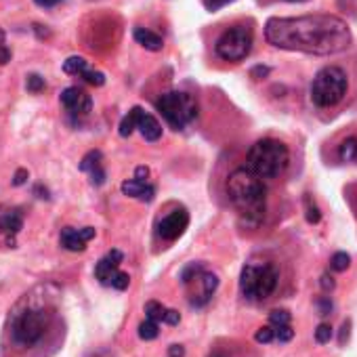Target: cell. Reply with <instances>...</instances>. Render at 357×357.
<instances>
[{
    "label": "cell",
    "mask_w": 357,
    "mask_h": 357,
    "mask_svg": "<svg viewBox=\"0 0 357 357\" xmlns=\"http://www.w3.org/2000/svg\"><path fill=\"white\" fill-rule=\"evenodd\" d=\"M269 45L307 55H336L351 45L349 26L334 15L271 17L265 26Z\"/></svg>",
    "instance_id": "6da1fadb"
},
{
    "label": "cell",
    "mask_w": 357,
    "mask_h": 357,
    "mask_svg": "<svg viewBox=\"0 0 357 357\" xmlns=\"http://www.w3.org/2000/svg\"><path fill=\"white\" fill-rule=\"evenodd\" d=\"M227 196L248 225H259L263 221L267 208V188L263 183V178H259L246 166L236 168L229 174Z\"/></svg>",
    "instance_id": "7a4b0ae2"
},
{
    "label": "cell",
    "mask_w": 357,
    "mask_h": 357,
    "mask_svg": "<svg viewBox=\"0 0 357 357\" xmlns=\"http://www.w3.org/2000/svg\"><path fill=\"white\" fill-rule=\"evenodd\" d=\"M290 162L288 147L278 139H261L257 141L246 158V168L255 172L259 178H275L280 176Z\"/></svg>",
    "instance_id": "3957f363"
},
{
    "label": "cell",
    "mask_w": 357,
    "mask_h": 357,
    "mask_svg": "<svg viewBox=\"0 0 357 357\" xmlns=\"http://www.w3.org/2000/svg\"><path fill=\"white\" fill-rule=\"evenodd\" d=\"M280 271L269 261H250L240 275V290L248 301H265L278 288Z\"/></svg>",
    "instance_id": "277c9868"
},
{
    "label": "cell",
    "mask_w": 357,
    "mask_h": 357,
    "mask_svg": "<svg viewBox=\"0 0 357 357\" xmlns=\"http://www.w3.org/2000/svg\"><path fill=\"white\" fill-rule=\"evenodd\" d=\"M155 107L174 130H183L188 124H192L198 118L196 99L192 95H188V93H181V91L164 93L158 99Z\"/></svg>",
    "instance_id": "5b68a950"
},
{
    "label": "cell",
    "mask_w": 357,
    "mask_h": 357,
    "mask_svg": "<svg viewBox=\"0 0 357 357\" xmlns=\"http://www.w3.org/2000/svg\"><path fill=\"white\" fill-rule=\"evenodd\" d=\"M347 93V74L340 68L328 66L317 72L311 84V101L317 107L336 105Z\"/></svg>",
    "instance_id": "8992f818"
},
{
    "label": "cell",
    "mask_w": 357,
    "mask_h": 357,
    "mask_svg": "<svg viewBox=\"0 0 357 357\" xmlns=\"http://www.w3.org/2000/svg\"><path fill=\"white\" fill-rule=\"evenodd\" d=\"M252 30L246 26H234L217 40V55L225 61H242L252 51Z\"/></svg>",
    "instance_id": "52a82bcc"
},
{
    "label": "cell",
    "mask_w": 357,
    "mask_h": 357,
    "mask_svg": "<svg viewBox=\"0 0 357 357\" xmlns=\"http://www.w3.org/2000/svg\"><path fill=\"white\" fill-rule=\"evenodd\" d=\"M45 328H47L45 311H24L22 315L15 317L11 334L20 347H32L34 342H38L43 338Z\"/></svg>",
    "instance_id": "ba28073f"
},
{
    "label": "cell",
    "mask_w": 357,
    "mask_h": 357,
    "mask_svg": "<svg viewBox=\"0 0 357 357\" xmlns=\"http://www.w3.org/2000/svg\"><path fill=\"white\" fill-rule=\"evenodd\" d=\"M188 225H190V215H188V211L176 208V211H172L170 215H166V217L158 223V236H160L162 240H166V242H174V240H178V238H181V236L185 234Z\"/></svg>",
    "instance_id": "9c48e42d"
},
{
    "label": "cell",
    "mask_w": 357,
    "mask_h": 357,
    "mask_svg": "<svg viewBox=\"0 0 357 357\" xmlns=\"http://www.w3.org/2000/svg\"><path fill=\"white\" fill-rule=\"evenodd\" d=\"M59 99H61V105H63L70 114H74V116H86V114L91 112V107H93L91 97H89L84 91L76 89V86L66 89V91L61 93Z\"/></svg>",
    "instance_id": "30bf717a"
},
{
    "label": "cell",
    "mask_w": 357,
    "mask_h": 357,
    "mask_svg": "<svg viewBox=\"0 0 357 357\" xmlns=\"http://www.w3.org/2000/svg\"><path fill=\"white\" fill-rule=\"evenodd\" d=\"M122 252L120 250H112V252H107L99 263H97V267H95V275H97V280L103 284V286H112V280H114V275L118 273V265L122 263Z\"/></svg>",
    "instance_id": "8fae6325"
},
{
    "label": "cell",
    "mask_w": 357,
    "mask_h": 357,
    "mask_svg": "<svg viewBox=\"0 0 357 357\" xmlns=\"http://www.w3.org/2000/svg\"><path fill=\"white\" fill-rule=\"evenodd\" d=\"M135 114H137V128L143 135V139L145 141H158L162 137V124L139 105L135 107Z\"/></svg>",
    "instance_id": "7c38bea8"
},
{
    "label": "cell",
    "mask_w": 357,
    "mask_h": 357,
    "mask_svg": "<svg viewBox=\"0 0 357 357\" xmlns=\"http://www.w3.org/2000/svg\"><path fill=\"white\" fill-rule=\"evenodd\" d=\"M196 280H198V284H200V292H196V294L192 296V305L202 307V305H206V303L213 298V294H215V290H217V286H219V278H217L215 273L202 271Z\"/></svg>",
    "instance_id": "4fadbf2b"
},
{
    "label": "cell",
    "mask_w": 357,
    "mask_h": 357,
    "mask_svg": "<svg viewBox=\"0 0 357 357\" xmlns=\"http://www.w3.org/2000/svg\"><path fill=\"white\" fill-rule=\"evenodd\" d=\"M122 194L128 196V198H137L141 202H151L153 196H155V190L151 185H145L141 181H135V178H130V181L122 183Z\"/></svg>",
    "instance_id": "5bb4252c"
},
{
    "label": "cell",
    "mask_w": 357,
    "mask_h": 357,
    "mask_svg": "<svg viewBox=\"0 0 357 357\" xmlns=\"http://www.w3.org/2000/svg\"><path fill=\"white\" fill-rule=\"evenodd\" d=\"M59 242L66 250L70 252H82L86 248V240L82 238L80 229H74V227H66L61 229V236H59Z\"/></svg>",
    "instance_id": "9a60e30c"
},
{
    "label": "cell",
    "mask_w": 357,
    "mask_h": 357,
    "mask_svg": "<svg viewBox=\"0 0 357 357\" xmlns=\"http://www.w3.org/2000/svg\"><path fill=\"white\" fill-rule=\"evenodd\" d=\"M135 40L143 47V49H147V51H160L162 49V38L155 34V32H151V30H145V28H137L135 30Z\"/></svg>",
    "instance_id": "2e32d148"
},
{
    "label": "cell",
    "mask_w": 357,
    "mask_h": 357,
    "mask_svg": "<svg viewBox=\"0 0 357 357\" xmlns=\"http://www.w3.org/2000/svg\"><path fill=\"white\" fill-rule=\"evenodd\" d=\"M3 227H5V231H9L11 236L20 234L22 227H24V215H22V211H20V208L7 211V213L3 215Z\"/></svg>",
    "instance_id": "e0dca14e"
},
{
    "label": "cell",
    "mask_w": 357,
    "mask_h": 357,
    "mask_svg": "<svg viewBox=\"0 0 357 357\" xmlns=\"http://www.w3.org/2000/svg\"><path fill=\"white\" fill-rule=\"evenodd\" d=\"M338 158L342 162H357V137H349L338 145Z\"/></svg>",
    "instance_id": "ac0fdd59"
},
{
    "label": "cell",
    "mask_w": 357,
    "mask_h": 357,
    "mask_svg": "<svg viewBox=\"0 0 357 357\" xmlns=\"http://www.w3.org/2000/svg\"><path fill=\"white\" fill-rule=\"evenodd\" d=\"M86 70H89V63H86L84 57H70V59L63 63V72L70 74V76H82Z\"/></svg>",
    "instance_id": "d6986e66"
},
{
    "label": "cell",
    "mask_w": 357,
    "mask_h": 357,
    "mask_svg": "<svg viewBox=\"0 0 357 357\" xmlns=\"http://www.w3.org/2000/svg\"><path fill=\"white\" fill-rule=\"evenodd\" d=\"M101 151H97V149H93V151H89L84 158H82V162H80V170L82 172H91V170H95V168H99L101 166Z\"/></svg>",
    "instance_id": "ffe728a7"
},
{
    "label": "cell",
    "mask_w": 357,
    "mask_h": 357,
    "mask_svg": "<svg viewBox=\"0 0 357 357\" xmlns=\"http://www.w3.org/2000/svg\"><path fill=\"white\" fill-rule=\"evenodd\" d=\"M145 315H147V319H151V321L160 324V321H164L166 307H162L158 301H149V303L145 305Z\"/></svg>",
    "instance_id": "44dd1931"
},
{
    "label": "cell",
    "mask_w": 357,
    "mask_h": 357,
    "mask_svg": "<svg viewBox=\"0 0 357 357\" xmlns=\"http://www.w3.org/2000/svg\"><path fill=\"white\" fill-rule=\"evenodd\" d=\"M135 128H137V114H135V107H132V109L122 118V122H120V137H130Z\"/></svg>",
    "instance_id": "7402d4cb"
},
{
    "label": "cell",
    "mask_w": 357,
    "mask_h": 357,
    "mask_svg": "<svg viewBox=\"0 0 357 357\" xmlns=\"http://www.w3.org/2000/svg\"><path fill=\"white\" fill-rule=\"evenodd\" d=\"M158 334H160V328H158V324L151 321V319H145V321L139 326V336H141L143 340H153V338H158Z\"/></svg>",
    "instance_id": "603a6c76"
},
{
    "label": "cell",
    "mask_w": 357,
    "mask_h": 357,
    "mask_svg": "<svg viewBox=\"0 0 357 357\" xmlns=\"http://www.w3.org/2000/svg\"><path fill=\"white\" fill-rule=\"evenodd\" d=\"M204 269H202V265L200 263H190L183 271H181V282L185 284V286H190L200 273H202Z\"/></svg>",
    "instance_id": "cb8c5ba5"
},
{
    "label": "cell",
    "mask_w": 357,
    "mask_h": 357,
    "mask_svg": "<svg viewBox=\"0 0 357 357\" xmlns=\"http://www.w3.org/2000/svg\"><path fill=\"white\" fill-rule=\"evenodd\" d=\"M349 265H351V259H349L347 252H336V255L332 257V261H330V267H332L334 271H347Z\"/></svg>",
    "instance_id": "d4e9b609"
},
{
    "label": "cell",
    "mask_w": 357,
    "mask_h": 357,
    "mask_svg": "<svg viewBox=\"0 0 357 357\" xmlns=\"http://www.w3.org/2000/svg\"><path fill=\"white\" fill-rule=\"evenodd\" d=\"M45 86H47V82H45V78L40 74H30L28 80H26V89L30 93H40V91H45Z\"/></svg>",
    "instance_id": "484cf974"
},
{
    "label": "cell",
    "mask_w": 357,
    "mask_h": 357,
    "mask_svg": "<svg viewBox=\"0 0 357 357\" xmlns=\"http://www.w3.org/2000/svg\"><path fill=\"white\" fill-rule=\"evenodd\" d=\"M80 78H84L93 86H103L105 84V74L103 72H97V70H86Z\"/></svg>",
    "instance_id": "4316f807"
},
{
    "label": "cell",
    "mask_w": 357,
    "mask_h": 357,
    "mask_svg": "<svg viewBox=\"0 0 357 357\" xmlns=\"http://www.w3.org/2000/svg\"><path fill=\"white\" fill-rule=\"evenodd\" d=\"M269 321L273 326H286V324H290V313L286 309H273L269 313Z\"/></svg>",
    "instance_id": "83f0119b"
},
{
    "label": "cell",
    "mask_w": 357,
    "mask_h": 357,
    "mask_svg": "<svg viewBox=\"0 0 357 357\" xmlns=\"http://www.w3.org/2000/svg\"><path fill=\"white\" fill-rule=\"evenodd\" d=\"M255 340H257V342H261V344H267V342L275 340V330H273L271 326H263V328H259V330H257Z\"/></svg>",
    "instance_id": "f1b7e54d"
},
{
    "label": "cell",
    "mask_w": 357,
    "mask_h": 357,
    "mask_svg": "<svg viewBox=\"0 0 357 357\" xmlns=\"http://www.w3.org/2000/svg\"><path fill=\"white\" fill-rule=\"evenodd\" d=\"M273 330H275V340H280V342H290L292 336H294V330L290 328V324H286V326H273Z\"/></svg>",
    "instance_id": "f546056e"
},
{
    "label": "cell",
    "mask_w": 357,
    "mask_h": 357,
    "mask_svg": "<svg viewBox=\"0 0 357 357\" xmlns=\"http://www.w3.org/2000/svg\"><path fill=\"white\" fill-rule=\"evenodd\" d=\"M330 338H332V328L328 324H319L315 330V340L319 344H326V342H330Z\"/></svg>",
    "instance_id": "4dcf8cb0"
},
{
    "label": "cell",
    "mask_w": 357,
    "mask_h": 357,
    "mask_svg": "<svg viewBox=\"0 0 357 357\" xmlns=\"http://www.w3.org/2000/svg\"><path fill=\"white\" fill-rule=\"evenodd\" d=\"M305 208H307V221H309V223H313V225H315V223H319V219H321L319 208H317L309 198L305 200Z\"/></svg>",
    "instance_id": "1f68e13d"
},
{
    "label": "cell",
    "mask_w": 357,
    "mask_h": 357,
    "mask_svg": "<svg viewBox=\"0 0 357 357\" xmlns=\"http://www.w3.org/2000/svg\"><path fill=\"white\" fill-rule=\"evenodd\" d=\"M128 284H130V278H128V273H124V271H118V273L114 275V280H112V286H114L116 290H126Z\"/></svg>",
    "instance_id": "d6a6232c"
},
{
    "label": "cell",
    "mask_w": 357,
    "mask_h": 357,
    "mask_svg": "<svg viewBox=\"0 0 357 357\" xmlns=\"http://www.w3.org/2000/svg\"><path fill=\"white\" fill-rule=\"evenodd\" d=\"M91 183L93 185H103L105 183V170H103V166L91 170Z\"/></svg>",
    "instance_id": "836d02e7"
},
{
    "label": "cell",
    "mask_w": 357,
    "mask_h": 357,
    "mask_svg": "<svg viewBox=\"0 0 357 357\" xmlns=\"http://www.w3.org/2000/svg\"><path fill=\"white\" fill-rule=\"evenodd\" d=\"M178 321H181V315H178V311H174V309H166L164 324H168V326H176Z\"/></svg>",
    "instance_id": "e575fe53"
},
{
    "label": "cell",
    "mask_w": 357,
    "mask_h": 357,
    "mask_svg": "<svg viewBox=\"0 0 357 357\" xmlns=\"http://www.w3.org/2000/svg\"><path fill=\"white\" fill-rule=\"evenodd\" d=\"M229 3H234V0H204V5H206L208 11H219L221 7H225Z\"/></svg>",
    "instance_id": "d590c367"
},
{
    "label": "cell",
    "mask_w": 357,
    "mask_h": 357,
    "mask_svg": "<svg viewBox=\"0 0 357 357\" xmlns=\"http://www.w3.org/2000/svg\"><path fill=\"white\" fill-rule=\"evenodd\" d=\"M28 176H30L28 170H26V168H20V170L15 172V176H13V183H15V185H24V183L28 181Z\"/></svg>",
    "instance_id": "8d00e7d4"
},
{
    "label": "cell",
    "mask_w": 357,
    "mask_h": 357,
    "mask_svg": "<svg viewBox=\"0 0 357 357\" xmlns=\"http://www.w3.org/2000/svg\"><path fill=\"white\" fill-rule=\"evenodd\" d=\"M149 176V168L147 166H137V170H135V181H141V183H145V178Z\"/></svg>",
    "instance_id": "74e56055"
},
{
    "label": "cell",
    "mask_w": 357,
    "mask_h": 357,
    "mask_svg": "<svg viewBox=\"0 0 357 357\" xmlns=\"http://www.w3.org/2000/svg\"><path fill=\"white\" fill-rule=\"evenodd\" d=\"M11 61V49L5 47V45H0V66H5Z\"/></svg>",
    "instance_id": "f35d334b"
},
{
    "label": "cell",
    "mask_w": 357,
    "mask_h": 357,
    "mask_svg": "<svg viewBox=\"0 0 357 357\" xmlns=\"http://www.w3.org/2000/svg\"><path fill=\"white\" fill-rule=\"evenodd\" d=\"M168 355H170V357H183V355H185V349H183L181 344H170Z\"/></svg>",
    "instance_id": "ab89813d"
},
{
    "label": "cell",
    "mask_w": 357,
    "mask_h": 357,
    "mask_svg": "<svg viewBox=\"0 0 357 357\" xmlns=\"http://www.w3.org/2000/svg\"><path fill=\"white\" fill-rule=\"evenodd\" d=\"M34 3H36L38 7H45V9H49V7H55V5H59L61 0H34Z\"/></svg>",
    "instance_id": "60d3db41"
},
{
    "label": "cell",
    "mask_w": 357,
    "mask_h": 357,
    "mask_svg": "<svg viewBox=\"0 0 357 357\" xmlns=\"http://www.w3.org/2000/svg\"><path fill=\"white\" fill-rule=\"evenodd\" d=\"M80 234H82V238H84L86 242L95 238V229H93V227H82V229H80Z\"/></svg>",
    "instance_id": "b9f144b4"
},
{
    "label": "cell",
    "mask_w": 357,
    "mask_h": 357,
    "mask_svg": "<svg viewBox=\"0 0 357 357\" xmlns=\"http://www.w3.org/2000/svg\"><path fill=\"white\" fill-rule=\"evenodd\" d=\"M321 286H324V290H332V288H334V282H332V278L324 275V278H321Z\"/></svg>",
    "instance_id": "7bdbcfd3"
},
{
    "label": "cell",
    "mask_w": 357,
    "mask_h": 357,
    "mask_svg": "<svg viewBox=\"0 0 357 357\" xmlns=\"http://www.w3.org/2000/svg\"><path fill=\"white\" fill-rule=\"evenodd\" d=\"M319 307H321V315H328V311L332 309V303L330 301H321Z\"/></svg>",
    "instance_id": "ee69618b"
},
{
    "label": "cell",
    "mask_w": 357,
    "mask_h": 357,
    "mask_svg": "<svg viewBox=\"0 0 357 357\" xmlns=\"http://www.w3.org/2000/svg\"><path fill=\"white\" fill-rule=\"evenodd\" d=\"M0 45H5V32H3V28H0Z\"/></svg>",
    "instance_id": "f6af8a7d"
},
{
    "label": "cell",
    "mask_w": 357,
    "mask_h": 357,
    "mask_svg": "<svg viewBox=\"0 0 357 357\" xmlns=\"http://www.w3.org/2000/svg\"><path fill=\"white\" fill-rule=\"evenodd\" d=\"M0 231H5V227H3V215H0Z\"/></svg>",
    "instance_id": "bcb514c9"
},
{
    "label": "cell",
    "mask_w": 357,
    "mask_h": 357,
    "mask_svg": "<svg viewBox=\"0 0 357 357\" xmlns=\"http://www.w3.org/2000/svg\"><path fill=\"white\" fill-rule=\"evenodd\" d=\"M288 3H303V0H288Z\"/></svg>",
    "instance_id": "7dc6e473"
}]
</instances>
